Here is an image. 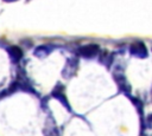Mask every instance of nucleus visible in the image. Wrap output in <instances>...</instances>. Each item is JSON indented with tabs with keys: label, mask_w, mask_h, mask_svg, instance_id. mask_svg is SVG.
Returning <instances> with one entry per match:
<instances>
[{
	"label": "nucleus",
	"mask_w": 152,
	"mask_h": 136,
	"mask_svg": "<svg viewBox=\"0 0 152 136\" xmlns=\"http://www.w3.org/2000/svg\"><path fill=\"white\" fill-rule=\"evenodd\" d=\"M129 53L133 57H137V58H146L147 54H148V51H147V47L145 46L144 43L137 41V43L131 44V46H129Z\"/></svg>",
	"instance_id": "nucleus-1"
},
{
	"label": "nucleus",
	"mask_w": 152,
	"mask_h": 136,
	"mask_svg": "<svg viewBox=\"0 0 152 136\" xmlns=\"http://www.w3.org/2000/svg\"><path fill=\"white\" fill-rule=\"evenodd\" d=\"M99 52H100V47L96 44H87L78 48V54L84 58H93L96 54H99Z\"/></svg>",
	"instance_id": "nucleus-2"
},
{
	"label": "nucleus",
	"mask_w": 152,
	"mask_h": 136,
	"mask_svg": "<svg viewBox=\"0 0 152 136\" xmlns=\"http://www.w3.org/2000/svg\"><path fill=\"white\" fill-rule=\"evenodd\" d=\"M52 50H53V48H52L50 45H40V46H38V47L34 50V56L38 57V58H43V57L49 56Z\"/></svg>",
	"instance_id": "nucleus-3"
},
{
	"label": "nucleus",
	"mask_w": 152,
	"mask_h": 136,
	"mask_svg": "<svg viewBox=\"0 0 152 136\" xmlns=\"http://www.w3.org/2000/svg\"><path fill=\"white\" fill-rule=\"evenodd\" d=\"M7 51H8V54L12 58L13 61H18L23 57V51L18 46H11V47L7 48Z\"/></svg>",
	"instance_id": "nucleus-4"
},
{
	"label": "nucleus",
	"mask_w": 152,
	"mask_h": 136,
	"mask_svg": "<svg viewBox=\"0 0 152 136\" xmlns=\"http://www.w3.org/2000/svg\"><path fill=\"white\" fill-rule=\"evenodd\" d=\"M5 2H14V1H18V0H2Z\"/></svg>",
	"instance_id": "nucleus-5"
}]
</instances>
